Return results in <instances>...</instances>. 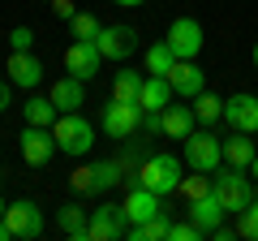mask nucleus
<instances>
[{
    "label": "nucleus",
    "mask_w": 258,
    "mask_h": 241,
    "mask_svg": "<svg viewBox=\"0 0 258 241\" xmlns=\"http://www.w3.org/2000/svg\"><path fill=\"white\" fill-rule=\"evenodd\" d=\"M9 237H13V232H9V224L0 220V241H9Z\"/></svg>",
    "instance_id": "obj_38"
},
{
    "label": "nucleus",
    "mask_w": 258,
    "mask_h": 241,
    "mask_svg": "<svg viewBox=\"0 0 258 241\" xmlns=\"http://www.w3.org/2000/svg\"><path fill=\"white\" fill-rule=\"evenodd\" d=\"M138 91H142V74H134V69H120V74L112 78V95H108V99L138 103Z\"/></svg>",
    "instance_id": "obj_23"
},
{
    "label": "nucleus",
    "mask_w": 258,
    "mask_h": 241,
    "mask_svg": "<svg viewBox=\"0 0 258 241\" xmlns=\"http://www.w3.org/2000/svg\"><path fill=\"white\" fill-rule=\"evenodd\" d=\"M120 207H125L129 224H142V220H151L155 211H164V207H159V194H155V190H147V186H134Z\"/></svg>",
    "instance_id": "obj_16"
},
{
    "label": "nucleus",
    "mask_w": 258,
    "mask_h": 241,
    "mask_svg": "<svg viewBox=\"0 0 258 241\" xmlns=\"http://www.w3.org/2000/svg\"><path fill=\"white\" fill-rule=\"evenodd\" d=\"M211 190H215V198L224 203V211H232V215H241L249 203H254V194H249V176H245V168H215V181H211Z\"/></svg>",
    "instance_id": "obj_1"
},
{
    "label": "nucleus",
    "mask_w": 258,
    "mask_h": 241,
    "mask_svg": "<svg viewBox=\"0 0 258 241\" xmlns=\"http://www.w3.org/2000/svg\"><path fill=\"white\" fill-rule=\"evenodd\" d=\"M224 120L241 134H258V99L254 95H232V99H224Z\"/></svg>",
    "instance_id": "obj_13"
},
{
    "label": "nucleus",
    "mask_w": 258,
    "mask_h": 241,
    "mask_svg": "<svg viewBox=\"0 0 258 241\" xmlns=\"http://www.w3.org/2000/svg\"><path fill=\"white\" fill-rule=\"evenodd\" d=\"M138 186L155 190L159 198L176 194V190H181V159H176V155H151L147 164L138 168Z\"/></svg>",
    "instance_id": "obj_3"
},
{
    "label": "nucleus",
    "mask_w": 258,
    "mask_h": 241,
    "mask_svg": "<svg viewBox=\"0 0 258 241\" xmlns=\"http://www.w3.org/2000/svg\"><path fill=\"white\" fill-rule=\"evenodd\" d=\"M9 82L13 86H39L43 82V61L35 52H9Z\"/></svg>",
    "instance_id": "obj_15"
},
{
    "label": "nucleus",
    "mask_w": 258,
    "mask_h": 241,
    "mask_svg": "<svg viewBox=\"0 0 258 241\" xmlns=\"http://www.w3.org/2000/svg\"><path fill=\"white\" fill-rule=\"evenodd\" d=\"M194 125H198V116H194V108H176V103H168L164 108V134L168 138H189Z\"/></svg>",
    "instance_id": "obj_21"
},
{
    "label": "nucleus",
    "mask_w": 258,
    "mask_h": 241,
    "mask_svg": "<svg viewBox=\"0 0 258 241\" xmlns=\"http://www.w3.org/2000/svg\"><path fill=\"white\" fill-rule=\"evenodd\" d=\"M164 78L172 82V91L181 95V99H198V95L207 91V74L194 65V61H181V56L172 61V69H168Z\"/></svg>",
    "instance_id": "obj_11"
},
{
    "label": "nucleus",
    "mask_w": 258,
    "mask_h": 241,
    "mask_svg": "<svg viewBox=\"0 0 258 241\" xmlns=\"http://www.w3.org/2000/svg\"><path fill=\"white\" fill-rule=\"evenodd\" d=\"M168 47H172L181 61H194V56L203 52V26L194 18H176L172 26H168Z\"/></svg>",
    "instance_id": "obj_12"
},
{
    "label": "nucleus",
    "mask_w": 258,
    "mask_h": 241,
    "mask_svg": "<svg viewBox=\"0 0 258 241\" xmlns=\"http://www.w3.org/2000/svg\"><path fill=\"white\" fill-rule=\"evenodd\" d=\"M172 61H176V52L168 47V39L147 47V74H168V69H172Z\"/></svg>",
    "instance_id": "obj_26"
},
{
    "label": "nucleus",
    "mask_w": 258,
    "mask_h": 241,
    "mask_svg": "<svg viewBox=\"0 0 258 241\" xmlns=\"http://www.w3.org/2000/svg\"><path fill=\"white\" fill-rule=\"evenodd\" d=\"M207 237H215V241H232V237H237V228H224V224H220V228H211Z\"/></svg>",
    "instance_id": "obj_36"
},
{
    "label": "nucleus",
    "mask_w": 258,
    "mask_h": 241,
    "mask_svg": "<svg viewBox=\"0 0 258 241\" xmlns=\"http://www.w3.org/2000/svg\"><path fill=\"white\" fill-rule=\"evenodd\" d=\"M91 168H95V194H108V190L120 186V164L103 159V164H91Z\"/></svg>",
    "instance_id": "obj_27"
},
{
    "label": "nucleus",
    "mask_w": 258,
    "mask_h": 241,
    "mask_svg": "<svg viewBox=\"0 0 258 241\" xmlns=\"http://www.w3.org/2000/svg\"><path fill=\"white\" fill-rule=\"evenodd\" d=\"M9 91H13V82H0V112L9 108Z\"/></svg>",
    "instance_id": "obj_37"
},
{
    "label": "nucleus",
    "mask_w": 258,
    "mask_h": 241,
    "mask_svg": "<svg viewBox=\"0 0 258 241\" xmlns=\"http://www.w3.org/2000/svg\"><path fill=\"white\" fill-rule=\"evenodd\" d=\"M5 224H9V232H13V237H22V241L43 237V211H39L30 198H18V203L5 207Z\"/></svg>",
    "instance_id": "obj_6"
},
{
    "label": "nucleus",
    "mask_w": 258,
    "mask_h": 241,
    "mask_svg": "<svg viewBox=\"0 0 258 241\" xmlns=\"http://www.w3.org/2000/svg\"><path fill=\"white\" fill-rule=\"evenodd\" d=\"M125 232H129L125 207L103 203V207H95V211H91V241H116V237H125Z\"/></svg>",
    "instance_id": "obj_10"
},
{
    "label": "nucleus",
    "mask_w": 258,
    "mask_h": 241,
    "mask_svg": "<svg viewBox=\"0 0 258 241\" xmlns=\"http://www.w3.org/2000/svg\"><path fill=\"white\" fill-rule=\"evenodd\" d=\"M95 43H99L103 61H125V56H134V52H138V30H134V26H125V22H116V26H103Z\"/></svg>",
    "instance_id": "obj_7"
},
{
    "label": "nucleus",
    "mask_w": 258,
    "mask_h": 241,
    "mask_svg": "<svg viewBox=\"0 0 258 241\" xmlns=\"http://www.w3.org/2000/svg\"><path fill=\"white\" fill-rule=\"evenodd\" d=\"M254 198H258V194H254Z\"/></svg>",
    "instance_id": "obj_45"
},
{
    "label": "nucleus",
    "mask_w": 258,
    "mask_h": 241,
    "mask_svg": "<svg viewBox=\"0 0 258 241\" xmlns=\"http://www.w3.org/2000/svg\"><path fill=\"white\" fill-rule=\"evenodd\" d=\"M99 125H103V134H112V138H134V134L142 130V108H138V103L108 99V108H103Z\"/></svg>",
    "instance_id": "obj_5"
},
{
    "label": "nucleus",
    "mask_w": 258,
    "mask_h": 241,
    "mask_svg": "<svg viewBox=\"0 0 258 241\" xmlns=\"http://www.w3.org/2000/svg\"><path fill=\"white\" fill-rule=\"evenodd\" d=\"M69 186H74L78 194H95V168H74V172H69Z\"/></svg>",
    "instance_id": "obj_32"
},
{
    "label": "nucleus",
    "mask_w": 258,
    "mask_h": 241,
    "mask_svg": "<svg viewBox=\"0 0 258 241\" xmlns=\"http://www.w3.org/2000/svg\"><path fill=\"white\" fill-rule=\"evenodd\" d=\"M22 112H26V125H43V130H52L56 116H60V108L52 103V95H47V99H26Z\"/></svg>",
    "instance_id": "obj_24"
},
{
    "label": "nucleus",
    "mask_w": 258,
    "mask_h": 241,
    "mask_svg": "<svg viewBox=\"0 0 258 241\" xmlns=\"http://www.w3.org/2000/svg\"><path fill=\"white\" fill-rule=\"evenodd\" d=\"M249 176H254V181H258V155H254V164H249Z\"/></svg>",
    "instance_id": "obj_40"
},
{
    "label": "nucleus",
    "mask_w": 258,
    "mask_h": 241,
    "mask_svg": "<svg viewBox=\"0 0 258 241\" xmlns=\"http://www.w3.org/2000/svg\"><path fill=\"white\" fill-rule=\"evenodd\" d=\"M168 228H172L168 211H155L151 220H142V224H129V232H125V237H134V241H168Z\"/></svg>",
    "instance_id": "obj_22"
},
{
    "label": "nucleus",
    "mask_w": 258,
    "mask_h": 241,
    "mask_svg": "<svg viewBox=\"0 0 258 241\" xmlns=\"http://www.w3.org/2000/svg\"><path fill=\"white\" fill-rule=\"evenodd\" d=\"M18 142H22V159H26L30 168H43L47 159L60 151V147H56V134L43 130V125H26V134H22Z\"/></svg>",
    "instance_id": "obj_8"
},
{
    "label": "nucleus",
    "mask_w": 258,
    "mask_h": 241,
    "mask_svg": "<svg viewBox=\"0 0 258 241\" xmlns=\"http://www.w3.org/2000/svg\"><path fill=\"white\" fill-rule=\"evenodd\" d=\"M52 9H56V18H64V22H69V18H74V0H52Z\"/></svg>",
    "instance_id": "obj_35"
},
{
    "label": "nucleus",
    "mask_w": 258,
    "mask_h": 241,
    "mask_svg": "<svg viewBox=\"0 0 258 241\" xmlns=\"http://www.w3.org/2000/svg\"><path fill=\"white\" fill-rule=\"evenodd\" d=\"M194 116H198V125H215V120H224V99L203 91L198 99H194Z\"/></svg>",
    "instance_id": "obj_25"
},
{
    "label": "nucleus",
    "mask_w": 258,
    "mask_h": 241,
    "mask_svg": "<svg viewBox=\"0 0 258 241\" xmlns=\"http://www.w3.org/2000/svg\"><path fill=\"white\" fill-rule=\"evenodd\" d=\"M254 138H258V134H254Z\"/></svg>",
    "instance_id": "obj_43"
},
{
    "label": "nucleus",
    "mask_w": 258,
    "mask_h": 241,
    "mask_svg": "<svg viewBox=\"0 0 258 241\" xmlns=\"http://www.w3.org/2000/svg\"><path fill=\"white\" fill-rule=\"evenodd\" d=\"M203 194H211V172H194V176L181 181V198L185 203H194V198H203Z\"/></svg>",
    "instance_id": "obj_29"
},
{
    "label": "nucleus",
    "mask_w": 258,
    "mask_h": 241,
    "mask_svg": "<svg viewBox=\"0 0 258 241\" xmlns=\"http://www.w3.org/2000/svg\"><path fill=\"white\" fill-rule=\"evenodd\" d=\"M99 18H95V13H74V18H69V35L74 39H99Z\"/></svg>",
    "instance_id": "obj_28"
},
{
    "label": "nucleus",
    "mask_w": 258,
    "mask_h": 241,
    "mask_svg": "<svg viewBox=\"0 0 258 241\" xmlns=\"http://www.w3.org/2000/svg\"><path fill=\"white\" fill-rule=\"evenodd\" d=\"M56 134V147L64 151V155H86V151L95 147V125L82 116V112H60L52 125Z\"/></svg>",
    "instance_id": "obj_2"
},
{
    "label": "nucleus",
    "mask_w": 258,
    "mask_h": 241,
    "mask_svg": "<svg viewBox=\"0 0 258 241\" xmlns=\"http://www.w3.org/2000/svg\"><path fill=\"white\" fill-rule=\"evenodd\" d=\"M237 237H249V241H258V198L241 211V220H237Z\"/></svg>",
    "instance_id": "obj_30"
},
{
    "label": "nucleus",
    "mask_w": 258,
    "mask_h": 241,
    "mask_svg": "<svg viewBox=\"0 0 258 241\" xmlns=\"http://www.w3.org/2000/svg\"><path fill=\"white\" fill-rule=\"evenodd\" d=\"M203 237H207V228H198L194 220H181L168 228V241H203Z\"/></svg>",
    "instance_id": "obj_31"
},
{
    "label": "nucleus",
    "mask_w": 258,
    "mask_h": 241,
    "mask_svg": "<svg viewBox=\"0 0 258 241\" xmlns=\"http://www.w3.org/2000/svg\"><path fill=\"white\" fill-rule=\"evenodd\" d=\"M9 47H13V52H30V47H35V30H30V26H13Z\"/></svg>",
    "instance_id": "obj_33"
},
{
    "label": "nucleus",
    "mask_w": 258,
    "mask_h": 241,
    "mask_svg": "<svg viewBox=\"0 0 258 241\" xmlns=\"http://www.w3.org/2000/svg\"><path fill=\"white\" fill-rule=\"evenodd\" d=\"M142 130L147 134H164V112H142Z\"/></svg>",
    "instance_id": "obj_34"
},
{
    "label": "nucleus",
    "mask_w": 258,
    "mask_h": 241,
    "mask_svg": "<svg viewBox=\"0 0 258 241\" xmlns=\"http://www.w3.org/2000/svg\"><path fill=\"white\" fill-rule=\"evenodd\" d=\"M99 65H103V52H99L95 39H74V47L64 52V69H69L74 78H82V82L99 74Z\"/></svg>",
    "instance_id": "obj_9"
},
{
    "label": "nucleus",
    "mask_w": 258,
    "mask_h": 241,
    "mask_svg": "<svg viewBox=\"0 0 258 241\" xmlns=\"http://www.w3.org/2000/svg\"><path fill=\"white\" fill-rule=\"evenodd\" d=\"M224 215H228V211H224V203L215 198V190L189 203V220L198 224V228H207V232H211V228H220V220H224Z\"/></svg>",
    "instance_id": "obj_18"
},
{
    "label": "nucleus",
    "mask_w": 258,
    "mask_h": 241,
    "mask_svg": "<svg viewBox=\"0 0 258 241\" xmlns=\"http://www.w3.org/2000/svg\"><path fill=\"white\" fill-rule=\"evenodd\" d=\"M0 176H5V172H0Z\"/></svg>",
    "instance_id": "obj_44"
},
{
    "label": "nucleus",
    "mask_w": 258,
    "mask_h": 241,
    "mask_svg": "<svg viewBox=\"0 0 258 241\" xmlns=\"http://www.w3.org/2000/svg\"><path fill=\"white\" fill-rule=\"evenodd\" d=\"M185 164H189L194 172H215V168L224 164V142L215 138V134L194 130L189 138H185Z\"/></svg>",
    "instance_id": "obj_4"
},
{
    "label": "nucleus",
    "mask_w": 258,
    "mask_h": 241,
    "mask_svg": "<svg viewBox=\"0 0 258 241\" xmlns=\"http://www.w3.org/2000/svg\"><path fill=\"white\" fill-rule=\"evenodd\" d=\"M5 207H9V203H5V198H0V220H5Z\"/></svg>",
    "instance_id": "obj_41"
},
{
    "label": "nucleus",
    "mask_w": 258,
    "mask_h": 241,
    "mask_svg": "<svg viewBox=\"0 0 258 241\" xmlns=\"http://www.w3.org/2000/svg\"><path fill=\"white\" fill-rule=\"evenodd\" d=\"M249 138H254V134H241V130L232 134V138L224 142V164H232V168H245V172H249V164H254V155H258Z\"/></svg>",
    "instance_id": "obj_20"
},
{
    "label": "nucleus",
    "mask_w": 258,
    "mask_h": 241,
    "mask_svg": "<svg viewBox=\"0 0 258 241\" xmlns=\"http://www.w3.org/2000/svg\"><path fill=\"white\" fill-rule=\"evenodd\" d=\"M56 228L64 232V237H91V211H82L78 203H69V207H60L56 211Z\"/></svg>",
    "instance_id": "obj_19"
},
{
    "label": "nucleus",
    "mask_w": 258,
    "mask_h": 241,
    "mask_svg": "<svg viewBox=\"0 0 258 241\" xmlns=\"http://www.w3.org/2000/svg\"><path fill=\"white\" fill-rule=\"evenodd\" d=\"M172 82H168L164 74H147L142 78V91H138V108L142 112H164L168 103H172Z\"/></svg>",
    "instance_id": "obj_14"
},
{
    "label": "nucleus",
    "mask_w": 258,
    "mask_h": 241,
    "mask_svg": "<svg viewBox=\"0 0 258 241\" xmlns=\"http://www.w3.org/2000/svg\"><path fill=\"white\" fill-rule=\"evenodd\" d=\"M116 5H125V9H134V5H147V0H116Z\"/></svg>",
    "instance_id": "obj_39"
},
{
    "label": "nucleus",
    "mask_w": 258,
    "mask_h": 241,
    "mask_svg": "<svg viewBox=\"0 0 258 241\" xmlns=\"http://www.w3.org/2000/svg\"><path fill=\"white\" fill-rule=\"evenodd\" d=\"M254 69H258V43H254Z\"/></svg>",
    "instance_id": "obj_42"
},
{
    "label": "nucleus",
    "mask_w": 258,
    "mask_h": 241,
    "mask_svg": "<svg viewBox=\"0 0 258 241\" xmlns=\"http://www.w3.org/2000/svg\"><path fill=\"white\" fill-rule=\"evenodd\" d=\"M52 103H56L60 112H78V108L86 103L82 78H74V74H69V78H56V82H52Z\"/></svg>",
    "instance_id": "obj_17"
}]
</instances>
